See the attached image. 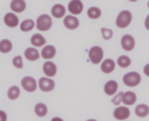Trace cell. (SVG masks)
<instances>
[{"label": "cell", "instance_id": "cell-1", "mask_svg": "<svg viewBox=\"0 0 149 121\" xmlns=\"http://www.w3.org/2000/svg\"><path fill=\"white\" fill-rule=\"evenodd\" d=\"M133 21V14L130 10H127V9H123L121 10L118 15H116V19H115V24L118 28L120 29H125L127 28Z\"/></svg>", "mask_w": 149, "mask_h": 121}, {"label": "cell", "instance_id": "cell-2", "mask_svg": "<svg viewBox=\"0 0 149 121\" xmlns=\"http://www.w3.org/2000/svg\"><path fill=\"white\" fill-rule=\"evenodd\" d=\"M52 26V19L49 14H41L35 21V28L38 31H48Z\"/></svg>", "mask_w": 149, "mask_h": 121}, {"label": "cell", "instance_id": "cell-3", "mask_svg": "<svg viewBox=\"0 0 149 121\" xmlns=\"http://www.w3.org/2000/svg\"><path fill=\"white\" fill-rule=\"evenodd\" d=\"M141 80H142L141 74L135 71H129L122 76V81L128 87H136L137 85H140Z\"/></svg>", "mask_w": 149, "mask_h": 121}, {"label": "cell", "instance_id": "cell-4", "mask_svg": "<svg viewBox=\"0 0 149 121\" xmlns=\"http://www.w3.org/2000/svg\"><path fill=\"white\" fill-rule=\"evenodd\" d=\"M88 59L92 64L98 65L104 61V49L99 45H93L88 50Z\"/></svg>", "mask_w": 149, "mask_h": 121}, {"label": "cell", "instance_id": "cell-5", "mask_svg": "<svg viewBox=\"0 0 149 121\" xmlns=\"http://www.w3.org/2000/svg\"><path fill=\"white\" fill-rule=\"evenodd\" d=\"M21 87L26 91V92H29V93H33L35 92L37 88H38V83L37 80L34 78V77H30V76H26L21 79Z\"/></svg>", "mask_w": 149, "mask_h": 121}, {"label": "cell", "instance_id": "cell-6", "mask_svg": "<svg viewBox=\"0 0 149 121\" xmlns=\"http://www.w3.org/2000/svg\"><path fill=\"white\" fill-rule=\"evenodd\" d=\"M113 116H114V119H116L119 121L128 120V118L130 116V111H129L128 106H126V105H119L113 111Z\"/></svg>", "mask_w": 149, "mask_h": 121}, {"label": "cell", "instance_id": "cell-7", "mask_svg": "<svg viewBox=\"0 0 149 121\" xmlns=\"http://www.w3.org/2000/svg\"><path fill=\"white\" fill-rule=\"evenodd\" d=\"M37 83H38V88H40L42 92H51V91L55 88V86H56L54 79L50 78V77H47V76L41 77V78L37 80Z\"/></svg>", "mask_w": 149, "mask_h": 121}, {"label": "cell", "instance_id": "cell-8", "mask_svg": "<svg viewBox=\"0 0 149 121\" xmlns=\"http://www.w3.org/2000/svg\"><path fill=\"white\" fill-rule=\"evenodd\" d=\"M66 9H68V12L70 14L77 16V15H79V14L83 13V10H84V3H83L81 0H71L69 2V5H68V8Z\"/></svg>", "mask_w": 149, "mask_h": 121}, {"label": "cell", "instance_id": "cell-9", "mask_svg": "<svg viewBox=\"0 0 149 121\" xmlns=\"http://www.w3.org/2000/svg\"><path fill=\"white\" fill-rule=\"evenodd\" d=\"M120 44H121V48L125 51H132L135 48V38L130 34H125L121 37Z\"/></svg>", "mask_w": 149, "mask_h": 121}, {"label": "cell", "instance_id": "cell-10", "mask_svg": "<svg viewBox=\"0 0 149 121\" xmlns=\"http://www.w3.org/2000/svg\"><path fill=\"white\" fill-rule=\"evenodd\" d=\"M3 23L8 27V28H15L17 26H20V20L16 15V13L14 12H8L5 14L3 16Z\"/></svg>", "mask_w": 149, "mask_h": 121}, {"label": "cell", "instance_id": "cell-11", "mask_svg": "<svg viewBox=\"0 0 149 121\" xmlns=\"http://www.w3.org/2000/svg\"><path fill=\"white\" fill-rule=\"evenodd\" d=\"M63 24L66 29H70V30H74L79 27V20L76 15H72V14H69V15H65L63 17Z\"/></svg>", "mask_w": 149, "mask_h": 121}, {"label": "cell", "instance_id": "cell-12", "mask_svg": "<svg viewBox=\"0 0 149 121\" xmlns=\"http://www.w3.org/2000/svg\"><path fill=\"white\" fill-rule=\"evenodd\" d=\"M116 66V62L112 58H104V61L100 63V70L102 73L109 74L115 70Z\"/></svg>", "mask_w": 149, "mask_h": 121}, {"label": "cell", "instance_id": "cell-13", "mask_svg": "<svg viewBox=\"0 0 149 121\" xmlns=\"http://www.w3.org/2000/svg\"><path fill=\"white\" fill-rule=\"evenodd\" d=\"M42 70H43L44 76L52 78L57 73V65L51 61H45L43 63V65H42Z\"/></svg>", "mask_w": 149, "mask_h": 121}, {"label": "cell", "instance_id": "cell-14", "mask_svg": "<svg viewBox=\"0 0 149 121\" xmlns=\"http://www.w3.org/2000/svg\"><path fill=\"white\" fill-rule=\"evenodd\" d=\"M56 54H57V50L51 44H45L41 50V57L44 58L45 61H51L56 56Z\"/></svg>", "mask_w": 149, "mask_h": 121}, {"label": "cell", "instance_id": "cell-15", "mask_svg": "<svg viewBox=\"0 0 149 121\" xmlns=\"http://www.w3.org/2000/svg\"><path fill=\"white\" fill-rule=\"evenodd\" d=\"M66 8L64 5L62 3H55L52 7H51V16L55 17V19H63L65 15H66Z\"/></svg>", "mask_w": 149, "mask_h": 121}, {"label": "cell", "instance_id": "cell-16", "mask_svg": "<svg viewBox=\"0 0 149 121\" xmlns=\"http://www.w3.org/2000/svg\"><path fill=\"white\" fill-rule=\"evenodd\" d=\"M118 90H119V84H118L116 80H113V79L107 80L105 83V85H104V92L107 95H112L113 97L118 92Z\"/></svg>", "mask_w": 149, "mask_h": 121}, {"label": "cell", "instance_id": "cell-17", "mask_svg": "<svg viewBox=\"0 0 149 121\" xmlns=\"http://www.w3.org/2000/svg\"><path fill=\"white\" fill-rule=\"evenodd\" d=\"M23 55H24L26 59H28L30 62H35V61H37V59L41 58V51H38V49L35 48V47L27 48L24 50V54Z\"/></svg>", "mask_w": 149, "mask_h": 121}, {"label": "cell", "instance_id": "cell-18", "mask_svg": "<svg viewBox=\"0 0 149 121\" xmlns=\"http://www.w3.org/2000/svg\"><path fill=\"white\" fill-rule=\"evenodd\" d=\"M30 43H31V45L35 47V48H43V47L47 44V40H45V37H44L42 34L36 33V34H34V35L30 37Z\"/></svg>", "mask_w": 149, "mask_h": 121}, {"label": "cell", "instance_id": "cell-19", "mask_svg": "<svg viewBox=\"0 0 149 121\" xmlns=\"http://www.w3.org/2000/svg\"><path fill=\"white\" fill-rule=\"evenodd\" d=\"M9 7H10V10L14 12V13H22L26 10V7H27V3L24 0H12L10 3H9Z\"/></svg>", "mask_w": 149, "mask_h": 121}, {"label": "cell", "instance_id": "cell-20", "mask_svg": "<svg viewBox=\"0 0 149 121\" xmlns=\"http://www.w3.org/2000/svg\"><path fill=\"white\" fill-rule=\"evenodd\" d=\"M137 100V95L135 94V92L133 91H126L122 94V104L126 106H132L136 102Z\"/></svg>", "mask_w": 149, "mask_h": 121}, {"label": "cell", "instance_id": "cell-21", "mask_svg": "<svg viewBox=\"0 0 149 121\" xmlns=\"http://www.w3.org/2000/svg\"><path fill=\"white\" fill-rule=\"evenodd\" d=\"M135 115L139 118H146L149 115V106L147 104H139L135 107Z\"/></svg>", "mask_w": 149, "mask_h": 121}, {"label": "cell", "instance_id": "cell-22", "mask_svg": "<svg viewBox=\"0 0 149 121\" xmlns=\"http://www.w3.org/2000/svg\"><path fill=\"white\" fill-rule=\"evenodd\" d=\"M34 112L37 116L40 118H44L47 114H48V106L43 102H37L34 107Z\"/></svg>", "mask_w": 149, "mask_h": 121}, {"label": "cell", "instance_id": "cell-23", "mask_svg": "<svg viewBox=\"0 0 149 121\" xmlns=\"http://www.w3.org/2000/svg\"><path fill=\"white\" fill-rule=\"evenodd\" d=\"M19 27H20L21 31L28 33V31H30L31 29L35 28V21L31 20V19H26V20H23L22 22H20V26H19Z\"/></svg>", "mask_w": 149, "mask_h": 121}, {"label": "cell", "instance_id": "cell-24", "mask_svg": "<svg viewBox=\"0 0 149 121\" xmlns=\"http://www.w3.org/2000/svg\"><path fill=\"white\" fill-rule=\"evenodd\" d=\"M20 94H21V90L16 85H13L7 90V98L9 100H16L20 97Z\"/></svg>", "mask_w": 149, "mask_h": 121}, {"label": "cell", "instance_id": "cell-25", "mask_svg": "<svg viewBox=\"0 0 149 121\" xmlns=\"http://www.w3.org/2000/svg\"><path fill=\"white\" fill-rule=\"evenodd\" d=\"M13 49V42L8 38H3L0 41V52L1 54H8Z\"/></svg>", "mask_w": 149, "mask_h": 121}, {"label": "cell", "instance_id": "cell-26", "mask_svg": "<svg viewBox=\"0 0 149 121\" xmlns=\"http://www.w3.org/2000/svg\"><path fill=\"white\" fill-rule=\"evenodd\" d=\"M116 64H118V66H120V67H122V69H126V67H129V66H130L132 59H130V57H128V56H126V55H121V56L118 57Z\"/></svg>", "mask_w": 149, "mask_h": 121}, {"label": "cell", "instance_id": "cell-27", "mask_svg": "<svg viewBox=\"0 0 149 121\" xmlns=\"http://www.w3.org/2000/svg\"><path fill=\"white\" fill-rule=\"evenodd\" d=\"M87 16L92 20H97L101 16V9L99 7H95V6H92L87 9Z\"/></svg>", "mask_w": 149, "mask_h": 121}, {"label": "cell", "instance_id": "cell-28", "mask_svg": "<svg viewBox=\"0 0 149 121\" xmlns=\"http://www.w3.org/2000/svg\"><path fill=\"white\" fill-rule=\"evenodd\" d=\"M100 31H101V36H102V38L106 40V41H108V40H111V38L113 37V30L109 29V28H105V27H102Z\"/></svg>", "mask_w": 149, "mask_h": 121}, {"label": "cell", "instance_id": "cell-29", "mask_svg": "<svg viewBox=\"0 0 149 121\" xmlns=\"http://www.w3.org/2000/svg\"><path fill=\"white\" fill-rule=\"evenodd\" d=\"M122 94H123V92H116V93L112 97L111 102H112L113 105H115V106L121 105V104H122Z\"/></svg>", "mask_w": 149, "mask_h": 121}, {"label": "cell", "instance_id": "cell-30", "mask_svg": "<svg viewBox=\"0 0 149 121\" xmlns=\"http://www.w3.org/2000/svg\"><path fill=\"white\" fill-rule=\"evenodd\" d=\"M12 63H13V66H14V67H16V69H22V67H23V58H22V56H20V55L15 56V57L13 58Z\"/></svg>", "mask_w": 149, "mask_h": 121}, {"label": "cell", "instance_id": "cell-31", "mask_svg": "<svg viewBox=\"0 0 149 121\" xmlns=\"http://www.w3.org/2000/svg\"><path fill=\"white\" fill-rule=\"evenodd\" d=\"M0 121H7V113L0 109Z\"/></svg>", "mask_w": 149, "mask_h": 121}, {"label": "cell", "instance_id": "cell-32", "mask_svg": "<svg viewBox=\"0 0 149 121\" xmlns=\"http://www.w3.org/2000/svg\"><path fill=\"white\" fill-rule=\"evenodd\" d=\"M143 73H144L147 77H149V63L143 66Z\"/></svg>", "mask_w": 149, "mask_h": 121}, {"label": "cell", "instance_id": "cell-33", "mask_svg": "<svg viewBox=\"0 0 149 121\" xmlns=\"http://www.w3.org/2000/svg\"><path fill=\"white\" fill-rule=\"evenodd\" d=\"M144 27H146L147 30H149V14L147 15V17H146V20H144Z\"/></svg>", "mask_w": 149, "mask_h": 121}, {"label": "cell", "instance_id": "cell-34", "mask_svg": "<svg viewBox=\"0 0 149 121\" xmlns=\"http://www.w3.org/2000/svg\"><path fill=\"white\" fill-rule=\"evenodd\" d=\"M50 121H64V120H63L62 118H59V116H54Z\"/></svg>", "mask_w": 149, "mask_h": 121}, {"label": "cell", "instance_id": "cell-35", "mask_svg": "<svg viewBox=\"0 0 149 121\" xmlns=\"http://www.w3.org/2000/svg\"><path fill=\"white\" fill-rule=\"evenodd\" d=\"M86 121H98V120H95V119H88V120H86Z\"/></svg>", "mask_w": 149, "mask_h": 121}, {"label": "cell", "instance_id": "cell-36", "mask_svg": "<svg viewBox=\"0 0 149 121\" xmlns=\"http://www.w3.org/2000/svg\"><path fill=\"white\" fill-rule=\"evenodd\" d=\"M128 1H130V2H136V1H139V0H128Z\"/></svg>", "mask_w": 149, "mask_h": 121}, {"label": "cell", "instance_id": "cell-37", "mask_svg": "<svg viewBox=\"0 0 149 121\" xmlns=\"http://www.w3.org/2000/svg\"><path fill=\"white\" fill-rule=\"evenodd\" d=\"M147 6H148V8H149V1H148V3H147Z\"/></svg>", "mask_w": 149, "mask_h": 121}, {"label": "cell", "instance_id": "cell-38", "mask_svg": "<svg viewBox=\"0 0 149 121\" xmlns=\"http://www.w3.org/2000/svg\"><path fill=\"white\" fill-rule=\"evenodd\" d=\"M123 121H128V120H123Z\"/></svg>", "mask_w": 149, "mask_h": 121}]
</instances>
